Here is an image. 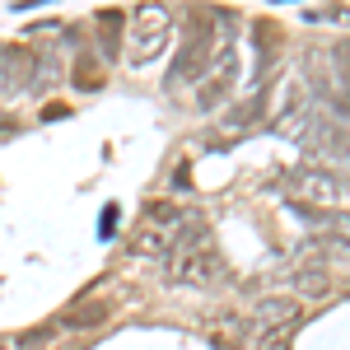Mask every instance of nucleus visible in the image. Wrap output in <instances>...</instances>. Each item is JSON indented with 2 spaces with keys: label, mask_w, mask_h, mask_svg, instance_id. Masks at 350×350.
<instances>
[{
  "label": "nucleus",
  "mask_w": 350,
  "mask_h": 350,
  "mask_svg": "<svg viewBox=\"0 0 350 350\" xmlns=\"http://www.w3.org/2000/svg\"><path fill=\"white\" fill-rule=\"evenodd\" d=\"M243 332H247V327H243V318L224 313V318H219V327H215V341H219V346H239Z\"/></svg>",
  "instance_id": "6e6552de"
},
{
  "label": "nucleus",
  "mask_w": 350,
  "mask_h": 350,
  "mask_svg": "<svg viewBox=\"0 0 350 350\" xmlns=\"http://www.w3.org/2000/svg\"><path fill=\"white\" fill-rule=\"evenodd\" d=\"M75 84H80V89H98L103 80H98V70H94V66H84V61H80V70H75Z\"/></svg>",
  "instance_id": "9d476101"
},
{
  "label": "nucleus",
  "mask_w": 350,
  "mask_h": 350,
  "mask_svg": "<svg viewBox=\"0 0 350 350\" xmlns=\"http://www.w3.org/2000/svg\"><path fill=\"white\" fill-rule=\"evenodd\" d=\"M299 187H304V196L318 206V201H332V196H336V178H327V173H304Z\"/></svg>",
  "instance_id": "423d86ee"
},
{
  "label": "nucleus",
  "mask_w": 350,
  "mask_h": 350,
  "mask_svg": "<svg viewBox=\"0 0 350 350\" xmlns=\"http://www.w3.org/2000/svg\"><path fill=\"white\" fill-rule=\"evenodd\" d=\"M173 280H183V285H211V280H219V257L211 247L206 224H196V234L183 239L178 257H173Z\"/></svg>",
  "instance_id": "f257e3e1"
},
{
  "label": "nucleus",
  "mask_w": 350,
  "mask_h": 350,
  "mask_svg": "<svg viewBox=\"0 0 350 350\" xmlns=\"http://www.w3.org/2000/svg\"><path fill=\"white\" fill-rule=\"evenodd\" d=\"M252 350H290V327H267Z\"/></svg>",
  "instance_id": "1a4fd4ad"
},
{
  "label": "nucleus",
  "mask_w": 350,
  "mask_h": 350,
  "mask_svg": "<svg viewBox=\"0 0 350 350\" xmlns=\"http://www.w3.org/2000/svg\"><path fill=\"white\" fill-rule=\"evenodd\" d=\"M206 56H211V28L201 24H191V38H187V47H183V56H178V66H173V84L178 80H187V70H201L206 66Z\"/></svg>",
  "instance_id": "7ed1b4c3"
},
{
  "label": "nucleus",
  "mask_w": 350,
  "mask_h": 350,
  "mask_svg": "<svg viewBox=\"0 0 350 350\" xmlns=\"http://www.w3.org/2000/svg\"><path fill=\"white\" fill-rule=\"evenodd\" d=\"M163 33H168V10L159 5H145L140 10V19H135V47H131V61L135 66H145L150 56H154V42H163Z\"/></svg>",
  "instance_id": "f03ea898"
},
{
  "label": "nucleus",
  "mask_w": 350,
  "mask_h": 350,
  "mask_svg": "<svg viewBox=\"0 0 350 350\" xmlns=\"http://www.w3.org/2000/svg\"><path fill=\"white\" fill-rule=\"evenodd\" d=\"M299 295L308 299V304H313V299H323L327 290H332V280H327V271H299Z\"/></svg>",
  "instance_id": "0eeeda50"
},
{
  "label": "nucleus",
  "mask_w": 350,
  "mask_h": 350,
  "mask_svg": "<svg viewBox=\"0 0 350 350\" xmlns=\"http://www.w3.org/2000/svg\"><path fill=\"white\" fill-rule=\"evenodd\" d=\"M257 318H262L267 327H295V318H299V304H295V299H262Z\"/></svg>",
  "instance_id": "39448f33"
},
{
  "label": "nucleus",
  "mask_w": 350,
  "mask_h": 350,
  "mask_svg": "<svg viewBox=\"0 0 350 350\" xmlns=\"http://www.w3.org/2000/svg\"><path fill=\"white\" fill-rule=\"evenodd\" d=\"M108 313H112V304H103V299H80L75 308H66L61 323L66 327H98V323H108Z\"/></svg>",
  "instance_id": "20e7f679"
}]
</instances>
